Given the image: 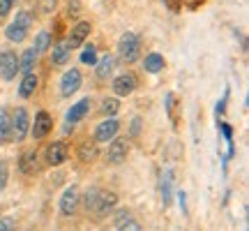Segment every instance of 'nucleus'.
I'll use <instances>...</instances> for the list:
<instances>
[{
  "mask_svg": "<svg viewBox=\"0 0 249 231\" xmlns=\"http://www.w3.org/2000/svg\"><path fill=\"white\" fill-rule=\"evenodd\" d=\"M97 201H99V187H88V192H86V208L95 211Z\"/></svg>",
  "mask_w": 249,
  "mask_h": 231,
  "instance_id": "26",
  "label": "nucleus"
},
{
  "mask_svg": "<svg viewBox=\"0 0 249 231\" xmlns=\"http://www.w3.org/2000/svg\"><path fill=\"white\" fill-rule=\"evenodd\" d=\"M81 72L79 70H67L65 74H62V79H60V95L62 97H70V95H74L76 90L81 88Z\"/></svg>",
  "mask_w": 249,
  "mask_h": 231,
  "instance_id": "4",
  "label": "nucleus"
},
{
  "mask_svg": "<svg viewBox=\"0 0 249 231\" xmlns=\"http://www.w3.org/2000/svg\"><path fill=\"white\" fill-rule=\"evenodd\" d=\"M178 199H180V208H182V213H187V204H185V192H178Z\"/></svg>",
  "mask_w": 249,
  "mask_h": 231,
  "instance_id": "34",
  "label": "nucleus"
},
{
  "mask_svg": "<svg viewBox=\"0 0 249 231\" xmlns=\"http://www.w3.org/2000/svg\"><path fill=\"white\" fill-rule=\"evenodd\" d=\"M90 104H92V102H90L88 97L81 99V102H76V104L67 111V123L74 125V123H79V120H83V118L88 116V111H90Z\"/></svg>",
  "mask_w": 249,
  "mask_h": 231,
  "instance_id": "11",
  "label": "nucleus"
},
{
  "mask_svg": "<svg viewBox=\"0 0 249 231\" xmlns=\"http://www.w3.org/2000/svg\"><path fill=\"white\" fill-rule=\"evenodd\" d=\"M118 120H113V118H108V120H104V123L97 125V130H95V136H97V141H108V139H113L118 134Z\"/></svg>",
  "mask_w": 249,
  "mask_h": 231,
  "instance_id": "12",
  "label": "nucleus"
},
{
  "mask_svg": "<svg viewBox=\"0 0 249 231\" xmlns=\"http://www.w3.org/2000/svg\"><path fill=\"white\" fill-rule=\"evenodd\" d=\"M118 54L123 58L124 62H134L141 54V39L139 35H134V33H124L120 37V42H118Z\"/></svg>",
  "mask_w": 249,
  "mask_h": 231,
  "instance_id": "1",
  "label": "nucleus"
},
{
  "mask_svg": "<svg viewBox=\"0 0 249 231\" xmlns=\"http://www.w3.org/2000/svg\"><path fill=\"white\" fill-rule=\"evenodd\" d=\"M79 187L71 185L65 190V194L60 196V213L62 215H71L74 211H76V206H79Z\"/></svg>",
  "mask_w": 249,
  "mask_h": 231,
  "instance_id": "5",
  "label": "nucleus"
},
{
  "mask_svg": "<svg viewBox=\"0 0 249 231\" xmlns=\"http://www.w3.org/2000/svg\"><path fill=\"white\" fill-rule=\"evenodd\" d=\"M143 67H145V72H152V74L161 72L164 70V58H161V54H148L145 60H143Z\"/></svg>",
  "mask_w": 249,
  "mask_h": 231,
  "instance_id": "17",
  "label": "nucleus"
},
{
  "mask_svg": "<svg viewBox=\"0 0 249 231\" xmlns=\"http://www.w3.org/2000/svg\"><path fill=\"white\" fill-rule=\"evenodd\" d=\"M118 111H120V102L116 97H108L102 102V114L104 116H116Z\"/></svg>",
  "mask_w": 249,
  "mask_h": 231,
  "instance_id": "25",
  "label": "nucleus"
},
{
  "mask_svg": "<svg viewBox=\"0 0 249 231\" xmlns=\"http://www.w3.org/2000/svg\"><path fill=\"white\" fill-rule=\"evenodd\" d=\"M132 134L134 136H139V134H141V118H134L132 120Z\"/></svg>",
  "mask_w": 249,
  "mask_h": 231,
  "instance_id": "33",
  "label": "nucleus"
},
{
  "mask_svg": "<svg viewBox=\"0 0 249 231\" xmlns=\"http://www.w3.org/2000/svg\"><path fill=\"white\" fill-rule=\"evenodd\" d=\"M81 62H86V65H95L97 62V49L92 44H88L83 49V54H81Z\"/></svg>",
  "mask_w": 249,
  "mask_h": 231,
  "instance_id": "27",
  "label": "nucleus"
},
{
  "mask_svg": "<svg viewBox=\"0 0 249 231\" xmlns=\"http://www.w3.org/2000/svg\"><path fill=\"white\" fill-rule=\"evenodd\" d=\"M5 183H7V164L0 162V190L5 187Z\"/></svg>",
  "mask_w": 249,
  "mask_h": 231,
  "instance_id": "31",
  "label": "nucleus"
},
{
  "mask_svg": "<svg viewBox=\"0 0 249 231\" xmlns=\"http://www.w3.org/2000/svg\"><path fill=\"white\" fill-rule=\"evenodd\" d=\"M9 9H12V2L9 0H0V17H7Z\"/></svg>",
  "mask_w": 249,
  "mask_h": 231,
  "instance_id": "32",
  "label": "nucleus"
},
{
  "mask_svg": "<svg viewBox=\"0 0 249 231\" xmlns=\"http://www.w3.org/2000/svg\"><path fill=\"white\" fill-rule=\"evenodd\" d=\"M17 72H18L17 54H12V51H2V54H0V79L12 81L14 77H17Z\"/></svg>",
  "mask_w": 249,
  "mask_h": 231,
  "instance_id": "3",
  "label": "nucleus"
},
{
  "mask_svg": "<svg viewBox=\"0 0 249 231\" xmlns=\"http://www.w3.org/2000/svg\"><path fill=\"white\" fill-rule=\"evenodd\" d=\"M12 139V125H9V116L5 109H0V146Z\"/></svg>",
  "mask_w": 249,
  "mask_h": 231,
  "instance_id": "19",
  "label": "nucleus"
},
{
  "mask_svg": "<svg viewBox=\"0 0 249 231\" xmlns=\"http://www.w3.org/2000/svg\"><path fill=\"white\" fill-rule=\"evenodd\" d=\"M30 23H33V14H30V12H18L17 19H14V26L23 28V30H28Z\"/></svg>",
  "mask_w": 249,
  "mask_h": 231,
  "instance_id": "28",
  "label": "nucleus"
},
{
  "mask_svg": "<svg viewBox=\"0 0 249 231\" xmlns=\"http://www.w3.org/2000/svg\"><path fill=\"white\" fill-rule=\"evenodd\" d=\"M113 90H116V95H120V97H124V95H132L134 90H136V77H134L132 72L120 74V77L113 81Z\"/></svg>",
  "mask_w": 249,
  "mask_h": 231,
  "instance_id": "7",
  "label": "nucleus"
},
{
  "mask_svg": "<svg viewBox=\"0 0 249 231\" xmlns=\"http://www.w3.org/2000/svg\"><path fill=\"white\" fill-rule=\"evenodd\" d=\"M51 127H53V120H51V116L46 114V111H39L35 116V127H33V136L35 139H44L46 134L51 132Z\"/></svg>",
  "mask_w": 249,
  "mask_h": 231,
  "instance_id": "9",
  "label": "nucleus"
},
{
  "mask_svg": "<svg viewBox=\"0 0 249 231\" xmlns=\"http://www.w3.org/2000/svg\"><path fill=\"white\" fill-rule=\"evenodd\" d=\"M37 83H39V81H37L35 74H26L23 81H21V86H18V95H21V97H30L37 90Z\"/></svg>",
  "mask_w": 249,
  "mask_h": 231,
  "instance_id": "16",
  "label": "nucleus"
},
{
  "mask_svg": "<svg viewBox=\"0 0 249 231\" xmlns=\"http://www.w3.org/2000/svg\"><path fill=\"white\" fill-rule=\"evenodd\" d=\"M37 65V54L33 51V49H28V51H23V56H21V60H18V70H23V74H33V67Z\"/></svg>",
  "mask_w": 249,
  "mask_h": 231,
  "instance_id": "18",
  "label": "nucleus"
},
{
  "mask_svg": "<svg viewBox=\"0 0 249 231\" xmlns=\"http://www.w3.org/2000/svg\"><path fill=\"white\" fill-rule=\"evenodd\" d=\"M0 231H17L14 217H0Z\"/></svg>",
  "mask_w": 249,
  "mask_h": 231,
  "instance_id": "30",
  "label": "nucleus"
},
{
  "mask_svg": "<svg viewBox=\"0 0 249 231\" xmlns=\"http://www.w3.org/2000/svg\"><path fill=\"white\" fill-rule=\"evenodd\" d=\"M49 46H51V33L42 30V33L37 35V39H35V46H33V51H35V54H44Z\"/></svg>",
  "mask_w": 249,
  "mask_h": 231,
  "instance_id": "22",
  "label": "nucleus"
},
{
  "mask_svg": "<svg viewBox=\"0 0 249 231\" xmlns=\"http://www.w3.org/2000/svg\"><path fill=\"white\" fill-rule=\"evenodd\" d=\"M171 199H173V173L164 171L161 173V204L169 206Z\"/></svg>",
  "mask_w": 249,
  "mask_h": 231,
  "instance_id": "15",
  "label": "nucleus"
},
{
  "mask_svg": "<svg viewBox=\"0 0 249 231\" xmlns=\"http://www.w3.org/2000/svg\"><path fill=\"white\" fill-rule=\"evenodd\" d=\"M116 204H118L116 192H99V201H97V208H95V211H97L99 215H107Z\"/></svg>",
  "mask_w": 249,
  "mask_h": 231,
  "instance_id": "14",
  "label": "nucleus"
},
{
  "mask_svg": "<svg viewBox=\"0 0 249 231\" xmlns=\"http://www.w3.org/2000/svg\"><path fill=\"white\" fill-rule=\"evenodd\" d=\"M9 2H12V5H14V2H17V0H9Z\"/></svg>",
  "mask_w": 249,
  "mask_h": 231,
  "instance_id": "35",
  "label": "nucleus"
},
{
  "mask_svg": "<svg viewBox=\"0 0 249 231\" xmlns=\"http://www.w3.org/2000/svg\"><path fill=\"white\" fill-rule=\"evenodd\" d=\"M70 54H71V49L67 46V42H60V44H55V46H53L51 60H53L55 65H62V62L70 60Z\"/></svg>",
  "mask_w": 249,
  "mask_h": 231,
  "instance_id": "20",
  "label": "nucleus"
},
{
  "mask_svg": "<svg viewBox=\"0 0 249 231\" xmlns=\"http://www.w3.org/2000/svg\"><path fill=\"white\" fill-rule=\"evenodd\" d=\"M127 153H129V143H127V139H116V141L108 146L107 160L111 162V164H120V162L127 160Z\"/></svg>",
  "mask_w": 249,
  "mask_h": 231,
  "instance_id": "6",
  "label": "nucleus"
},
{
  "mask_svg": "<svg viewBox=\"0 0 249 231\" xmlns=\"http://www.w3.org/2000/svg\"><path fill=\"white\" fill-rule=\"evenodd\" d=\"M79 157H81V162L90 164V162L97 157V146H95V143H83L79 148Z\"/></svg>",
  "mask_w": 249,
  "mask_h": 231,
  "instance_id": "21",
  "label": "nucleus"
},
{
  "mask_svg": "<svg viewBox=\"0 0 249 231\" xmlns=\"http://www.w3.org/2000/svg\"><path fill=\"white\" fill-rule=\"evenodd\" d=\"M111 70H113V58H111V56H104V58L97 62V77L99 79H107L108 74H111Z\"/></svg>",
  "mask_w": 249,
  "mask_h": 231,
  "instance_id": "23",
  "label": "nucleus"
},
{
  "mask_svg": "<svg viewBox=\"0 0 249 231\" xmlns=\"http://www.w3.org/2000/svg\"><path fill=\"white\" fill-rule=\"evenodd\" d=\"M118 231H141V224L136 222V220H124V222H120V227H118Z\"/></svg>",
  "mask_w": 249,
  "mask_h": 231,
  "instance_id": "29",
  "label": "nucleus"
},
{
  "mask_svg": "<svg viewBox=\"0 0 249 231\" xmlns=\"http://www.w3.org/2000/svg\"><path fill=\"white\" fill-rule=\"evenodd\" d=\"M26 33L28 30H23V28H18V26H7V30H5V35H7L9 42H23L26 39Z\"/></svg>",
  "mask_w": 249,
  "mask_h": 231,
  "instance_id": "24",
  "label": "nucleus"
},
{
  "mask_svg": "<svg viewBox=\"0 0 249 231\" xmlns=\"http://www.w3.org/2000/svg\"><path fill=\"white\" fill-rule=\"evenodd\" d=\"M12 139H17V141H23L30 132V118H28V111L26 109H17L14 116H12Z\"/></svg>",
  "mask_w": 249,
  "mask_h": 231,
  "instance_id": "2",
  "label": "nucleus"
},
{
  "mask_svg": "<svg viewBox=\"0 0 249 231\" xmlns=\"http://www.w3.org/2000/svg\"><path fill=\"white\" fill-rule=\"evenodd\" d=\"M90 35V23L88 21H81V23H76L74 26V30L70 33V39H67V46L70 49H76V46H81L83 42H86V37Z\"/></svg>",
  "mask_w": 249,
  "mask_h": 231,
  "instance_id": "10",
  "label": "nucleus"
},
{
  "mask_svg": "<svg viewBox=\"0 0 249 231\" xmlns=\"http://www.w3.org/2000/svg\"><path fill=\"white\" fill-rule=\"evenodd\" d=\"M18 171L21 173H26V176H33L37 171V153L35 151H28L21 155V160H18Z\"/></svg>",
  "mask_w": 249,
  "mask_h": 231,
  "instance_id": "13",
  "label": "nucleus"
},
{
  "mask_svg": "<svg viewBox=\"0 0 249 231\" xmlns=\"http://www.w3.org/2000/svg\"><path fill=\"white\" fill-rule=\"evenodd\" d=\"M67 146L62 141H55L51 143L49 148H46V162L51 164V167H58V164H62V162L67 160Z\"/></svg>",
  "mask_w": 249,
  "mask_h": 231,
  "instance_id": "8",
  "label": "nucleus"
}]
</instances>
